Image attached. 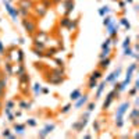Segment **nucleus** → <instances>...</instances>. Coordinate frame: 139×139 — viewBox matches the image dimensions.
<instances>
[{"instance_id":"1","label":"nucleus","mask_w":139,"mask_h":139,"mask_svg":"<svg viewBox=\"0 0 139 139\" xmlns=\"http://www.w3.org/2000/svg\"><path fill=\"white\" fill-rule=\"evenodd\" d=\"M24 25H25V28H27L29 32H34V24L32 22H29V21H24Z\"/></svg>"},{"instance_id":"2","label":"nucleus","mask_w":139,"mask_h":139,"mask_svg":"<svg viewBox=\"0 0 139 139\" xmlns=\"http://www.w3.org/2000/svg\"><path fill=\"white\" fill-rule=\"evenodd\" d=\"M86 102H88V96H82V99L76 103V107H81V106H82L83 103H86Z\"/></svg>"},{"instance_id":"3","label":"nucleus","mask_w":139,"mask_h":139,"mask_svg":"<svg viewBox=\"0 0 139 139\" xmlns=\"http://www.w3.org/2000/svg\"><path fill=\"white\" fill-rule=\"evenodd\" d=\"M100 76H102L100 71H95V72L92 74V76H90V78H92V79H97V78H100Z\"/></svg>"},{"instance_id":"4","label":"nucleus","mask_w":139,"mask_h":139,"mask_svg":"<svg viewBox=\"0 0 139 139\" xmlns=\"http://www.w3.org/2000/svg\"><path fill=\"white\" fill-rule=\"evenodd\" d=\"M78 96H79V90H75V92H72V93H71V99H72V100H76V99H78Z\"/></svg>"},{"instance_id":"5","label":"nucleus","mask_w":139,"mask_h":139,"mask_svg":"<svg viewBox=\"0 0 139 139\" xmlns=\"http://www.w3.org/2000/svg\"><path fill=\"white\" fill-rule=\"evenodd\" d=\"M108 63H110V60H108V59L103 60V61H102V63H100V67H102V68H106V67H107V66H108Z\"/></svg>"},{"instance_id":"6","label":"nucleus","mask_w":139,"mask_h":139,"mask_svg":"<svg viewBox=\"0 0 139 139\" xmlns=\"http://www.w3.org/2000/svg\"><path fill=\"white\" fill-rule=\"evenodd\" d=\"M89 88H90V89H93V88H96V79H92V78H90Z\"/></svg>"},{"instance_id":"7","label":"nucleus","mask_w":139,"mask_h":139,"mask_svg":"<svg viewBox=\"0 0 139 139\" xmlns=\"http://www.w3.org/2000/svg\"><path fill=\"white\" fill-rule=\"evenodd\" d=\"M93 107H95V104H93V103H90L89 106H88V110H89V111H90V110H93Z\"/></svg>"},{"instance_id":"8","label":"nucleus","mask_w":139,"mask_h":139,"mask_svg":"<svg viewBox=\"0 0 139 139\" xmlns=\"http://www.w3.org/2000/svg\"><path fill=\"white\" fill-rule=\"evenodd\" d=\"M125 54H131V49H127V50H125Z\"/></svg>"},{"instance_id":"9","label":"nucleus","mask_w":139,"mask_h":139,"mask_svg":"<svg viewBox=\"0 0 139 139\" xmlns=\"http://www.w3.org/2000/svg\"><path fill=\"white\" fill-rule=\"evenodd\" d=\"M0 78H3V72L1 71H0Z\"/></svg>"},{"instance_id":"10","label":"nucleus","mask_w":139,"mask_h":139,"mask_svg":"<svg viewBox=\"0 0 139 139\" xmlns=\"http://www.w3.org/2000/svg\"><path fill=\"white\" fill-rule=\"evenodd\" d=\"M0 108H1V100H0Z\"/></svg>"}]
</instances>
